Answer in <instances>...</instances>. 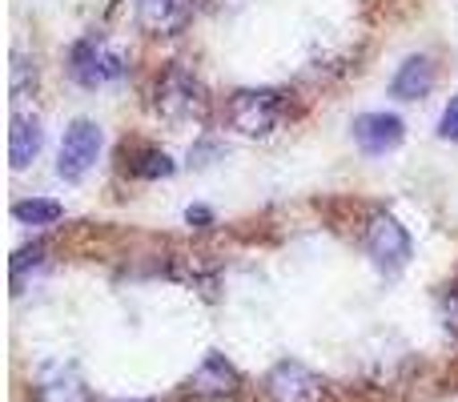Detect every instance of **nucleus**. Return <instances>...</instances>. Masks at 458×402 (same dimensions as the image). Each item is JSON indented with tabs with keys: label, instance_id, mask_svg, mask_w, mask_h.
Masks as SVG:
<instances>
[{
	"label": "nucleus",
	"instance_id": "obj_18",
	"mask_svg": "<svg viewBox=\"0 0 458 402\" xmlns=\"http://www.w3.org/2000/svg\"><path fill=\"white\" fill-rule=\"evenodd\" d=\"M443 322H446V330L458 334V290H451L443 298Z\"/></svg>",
	"mask_w": 458,
	"mask_h": 402
},
{
	"label": "nucleus",
	"instance_id": "obj_2",
	"mask_svg": "<svg viewBox=\"0 0 458 402\" xmlns=\"http://www.w3.org/2000/svg\"><path fill=\"white\" fill-rule=\"evenodd\" d=\"M129 73V56L121 48H113L101 32L93 37H81L69 53V77L77 81L81 89H105L117 85L121 77Z\"/></svg>",
	"mask_w": 458,
	"mask_h": 402
},
{
	"label": "nucleus",
	"instance_id": "obj_12",
	"mask_svg": "<svg viewBox=\"0 0 458 402\" xmlns=\"http://www.w3.org/2000/svg\"><path fill=\"white\" fill-rule=\"evenodd\" d=\"M40 150H45V129H40V121L16 113L13 129H8V161H13V169H29L32 161L40 158Z\"/></svg>",
	"mask_w": 458,
	"mask_h": 402
},
{
	"label": "nucleus",
	"instance_id": "obj_16",
	"mask_svg": "<svg viewBox=\"0 0 458 402\" xmlns=\"http://www.w3.org/2000/svg\"><path fill=\"white\" fill-rule=\"evenodd\" d=\"M438 137L458 141V97H451V105H446L443 117H438Z\"/></svg>",
	"mask_w": 458,
	"mask_h": 402
},
{
	"label": "nucleus",
	"instance_id": "obj_17",
	"mask_svg": "<svg viewBox=\"0 0 458 402\" xmlns=\"http://www.w3.org/2000/svg\"><path fill=\"white\" fill-rule=\"evenodd\" d=\"M185 221H190L193 229H209L214 226V210H206V205H190V210H185Z\"/></svg>",
	"mask_w": 458,
	"mask_h": 402
},
{
	"label": "nucleus",
	"instance_id": "obj_3",
	"mask_svg": "<svg viewBox=\"0 0 458 402\" xmlns=\"http://www.w3.org/2000/svg\"><path fill=\"white\" fill-rule=\"evenodd\" d=\"M285 117V93L282 89H237L225 105L229 129L242 137H266L282 125Z\"/></svg>",
	"mask_w": 458,
	"mask_h": 402
},
{
	"label": "nucleus",
	"instance_id": "obj_1",
	"mask_svg": "<svg viewBox=\"0 0 458 402\" xmlns=\"http://www.w3.org/2000/svg\"><path fill=\"white\" fill-rule=\"evenodd\" d=\"M153 109L169 125H190V121L201 125L209 113V93L185 64H169L157 77V89H153Z\"/></svg>",
	"mask_w": 458,
	"mask_h": 402
},
{
	"label": "nucleus",
	"instance_id": "obj_13",
	"mask_svg": "<svg viewBox=\"0 0 458 402\" xmlns=\"http://www.w3.org/2000/svg\"><path fill=\"white\" fill-rule=\"evenodd\" d=\"M13 218L24 221V226H56V221L64 218V205L48 201V198H29V201L13 205Z\"/></svg>",
	"mask_w": 458,
	"mask_h": 402
},
{
	"label": "nucleus",
	"instance_id": "obj_15",
	"mask_svg": "<svg viewBox=\"0 0 458 402\" xmlns=\"http://www.w3.org/2000/svg\"><path fill=\"white\" fill-rule=\"evenodd\" d=\"M40 261H45V245H24V250H16L13 253V261H8V269H13V282L21 286V278H24V269L29 266H40Z\"/></svg>",
	"mask_w": 458,
	"mask_h": 402
},
{
	"label": "nucleus",
	"instance_id": "obj_11",
	"mask_svg": "<svg viewBox=\"0 0 458 402\" xmlns=\"http://www.w3.org/2000/svg\"><path fill=\"white\" fill-rule=\"evenodd\" d=\"M438 73H435V61L430 56H406L403 64H398V73L390 77V97H398V101H419V97H427L430 89H435Z\"/></svg>",
	"mask_w": 458,
	"mask_h": 402
},
{
	"label": "nucleus",
	"instance_id": "obj_5",
	"mask_svg": "<svg viewBox=\"0 0 458 402\" xmlns=\"http://www.w3.org/2000/svg\"><path fill=\"white\" fill-rule=\"evenodd\" d=\"M101 125L89 117H77L69 129H64L61 137V153H56V174L64 177V182H81V177L89 174V169L97 166V158H101Z\"/></svg>",
	"mask_w": 458,
	"mask_h": 402
},
{
	"label": "nucleus",
	"instance_id": "obj_9",
	"mask_svg": "<svg viewBox=\"0 0 458 402\" xmlns=\"http://www.w3.org/2000/svg\"><path fill=\"white\" fill-rule=\"evenodd\" d=\"M37 402H89L77 363H45L37 371Z\"/></svg>",
	"mask_w": 458,
	"mask_h": 402
},
{
	"label": "nucleus",
	"instance_id": "obj_8",
	"mask_svg": "<svg viewBox=\"0 0 458 402\" xmlns=\"http://www.w3.org/2000/svg\"><path fill=\"white\" fill-rule=\"evenodd\" d=\"M193 21V0H137V24L149 37H177Z\"/></svg>",
	"mask_w": 458,
	"mask_h": 402
},
{
	"label": "nucleus",
	"instance_id": "obj_6",
	"mask_svg": "<svg viewBox=\"0 0 458 402\" xmlns=\"http://www.w3.org/2000/svg\"><path fill=\"white\" fill-rule=\"evenodd\" d=\"M266 390L274 402H326V379L314 374L306 363H277L274 371L266 374Z\"/></svg>",
	"mask_w": 458,
	"mask_h": 402
},
{
	"label": "nucleus",
	"instance_id": "obj_14",
	"mask_svg": "<svg viewBox=\"0 0 458 402\" xmlns=\"http://www.w3.org/2000/svg\"><path fill=\"white\" fill-rule=\"evenodd\" d=\"M174 161H169V153L161 150H145L141 161H133V174L145 177V182H157V177H174Z\"/></svg>",
	"mask_w": 458,
	"mask_h": 402
},
{
	"label": "nucleus",
	"instance_id": "obj_7",
	"mask_svg": "<svg viewBox=\"0 0 458 402\" xmlns=\"http://www.w3.org/2000/svg\"><path fill=\"white\" fill-rule=\"evenodd\" d=\"M403 137H406V125L394 113H362V117H354V141H358V150L370 153V158H382V153L398 150Z\"/></svg>",
	"mask_w": 458,
	"mask_h": 402
},
{
	"label": "nucleus",
	"instance_id": "obj_19",
	"mask_svg": "<svg viewBox=\"0 0 458 402\" xmlns=\"http://www.w3.org/2000/svg\"><path fill=\"white\" fill-rule=\"evenodd\" d=\"M113 402H157V398H113Z\"/></svg>",
	"mask_w": 458,
	"mask_h": 402
},
{
	"label": "nucleus",
	"instance_id": "obj_4",
	"mask_svg": "<svg viewBox=\"0 0 458 402\" xmlns=\"http://www.w3.org/2000/svg\"><path fill=\"white\" fill-rule=\"evenodd\" d=\"M366 253H370V261L382 274H403L406 269L414 245H411L406 226L394 213H374V218L366 221Z\"/></svg>",
	"mask_w": 458,
	"mask_h": 402
},
{
	"label": "nucleus",
	"instance_id": "obj_10",
	"mask_svg": "<svg viewBox=\"0 0 458 402\" xmlns=\"http://www.w3.org/2000/svg\"><path fill=\"white\" fill-rule=\"evenodd\" d=\"M237 387H242V374H237V366L229 363L225 355H206L198 363V371L190 374V390L201 398H229L237 395Z\"/></svg>",
	"mask_w": 458,
	"mask_h": 402
}]
</instances>
